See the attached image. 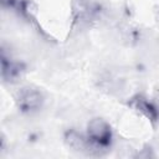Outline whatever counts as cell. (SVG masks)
I'll return each mask as SVG.
<instances>
[{
	"label": "cell",
	"instance_id": "4",
	"mask_svg": "<svg viewBox=\"0 0 159 159\" xmlns=\"http://www.w3.org/2000/svg\"><path fill=\"white\" fill-rule=\"evenodd\" d=\"M25 66L1 51V77L5 82H17L25 73Z\"/></svg>",
	"mask_w": 159,
	"mask_h": 159
},
{
	"label": "cell",
	"instance_id": "3",
	"mask_svg": "<svg viewBox=\"0 0 159 159\" xmlns=\"http://www.w3.org/2000/svg\"><path fill=\"white\" fill-rule=\"evenodd\" d=\"M63 140L66 145L76 153L86 155H98L97 150L87 138L86 133H81L76 129H68L63 135Z\"/></svg>",
	"mask_w": 159,
	"mask_h": 159
},
{
	"label": "cell",
	"instance_id": "1",
	"mask_svg": "<svg viewBox=\"0 0 159 159\" xmlns=\"http://www.w3.org/2000/svg\"><path fill=\"white\" fill-rule=\"evenodd\" d=\"M86 135L97 150L98 155L107 152L112 147L113 130L109 123L101 117H94L88 120L86 127Z\"/></svg>",
	"mask_w": 159,
	"mask_h": 159
},
{
	"label": "cell",
	"instance_id": "2",
	"mask_svg": "<svg viewBox=\"0 0 159 159\" xmlns=\"http://www.w3.org/2000/svg\"><path fill=\"white\" fill-rule=\"evenodd\" d=\"M15 103L21 113L35 114L45 104V94L35 86H22L15 93Z\"/></svg>",
	"mask_w": 159,
	"mask_h": 159
},
{
	"label": "cell",
	"instance_id": "6",
	"mask_svg": "<svg viewBox=\"0 0 159 159\" xmlns=\"http://www.w3.org/2000/svg\"><path fill=\"white\" fill-rule=\"evenodd\" d=\"M0 2L4 9L11 10L22 16L29 15V10H30L29 0H0Z\"/></svg>",
	"mask_w": 159,
	"mask_h": 159
},
{
	"label": "cell",
	"instance_id": "5",
	"mask_svg": "<svg viewBox=\"0 0 159 159\" xmlns=\"http://www.w3.org/2000/svg\"><path fill=\"white\" fill-rule=\"evenodd\" d=\"M129 106L132 107L133 111L145 117L150 122H157L159 119V106H157L154 102L149 101L147 97L142 94L134 96L129 101Z\"/></svg>",
	"mask_w": 159,
	"mask_h": 159
}]
</instances>
